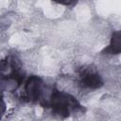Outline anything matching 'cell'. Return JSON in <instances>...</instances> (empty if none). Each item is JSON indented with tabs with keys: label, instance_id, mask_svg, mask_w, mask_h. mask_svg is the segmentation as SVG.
Segmentation results:
<instances>
[{
	"label": "cell",
	"instance_id": "cell-1",
	"mask_svg": "<svg viewBox=\"0 0 121 121\" xmlns=\"http://www.w3.org/2000/svg\"><path fill=\"white\" fill-rule=\"evenodd\" d=\"M81 83L83 86L89 88H98L102 85L99 76L90 71H85L81 74Z\"/></svg>",
	"mask_w": 121,
	"mask_h": 121
},
{
	"label": "cell",
	"instance_id": "cell-2",
	"mask_svg": "<svg viewBox=\"0 0 121 121\" xmlns=\"http://www.w3.org/2000/svg\"><path fill=\"white\" fill-rule=\"evenodd\" d=\"M109 50L112 54H118L120 52V37H119V33L118 32L113 34L112 39V43L106 49V51H109Z\"/></svg>",
	"mask_w": 121,
	"mask_h": 121
}]
</instances>
